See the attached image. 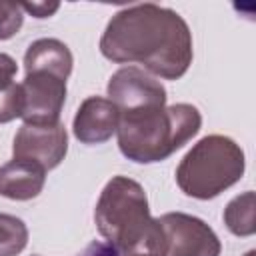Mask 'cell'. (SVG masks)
<instances>
[{
    "mask_svg": "<svg viewBox=\"0 0 256 256\" xmlns=\"http://www.w3.org/2000/svg\"><path fill=\"white\" fill-rule=\"evenodd\" d=\"M118 122L120 112L114 102L102 96H88L74 114L72 132L82 144H104L116 134Z\"/></svg>",
    "mask_w": 256,
    "mask_h": 256,
    "instance_id": "9c48e42d",
    "label": "cell"
},
{
    "mask_svg": "<svg viewBox=\"0 0 256 256\" xmlns=\"http://www.w3.org/2000/svg\"><path fill=\"white\" fill-rule=\"evenodd\" d=\"M18 72L16 60L0 52V124L12 122L22 114V92L14 80Z\"/></svg>",
    "mask_w": 256,
    "mask_h": 256,
    "instance_id": "8fae6325",
    "label": "cell"
},
{
    "mask_svg": "<svg viewBox=\"0 0 256 256\" xmlns=\"http://www.w3.org/2000/svg\"><path fill=\"white\" fill-rule=\"evenodd\" d=\"M106 92L108 100L116 104L120 114L166 106L168 98L164 84L138 66H122L116 70L108 80Z\"/></svg>",
    "mask_w": 256,
    "mask_h": 256,
    "instance_id": "52a82bcc",
    "label": "cell"
},
{
    "mask_svg": "<svg viewBox=\"0 0 256 256\" xmlns=\"http://www.w3.org/2000/svg\"><path fill=\"white\" fill-rule=\"evenodd\" d=\"M100 52L116 64H140L164 80L182 78L194 58L192 32L172 8L144 2L118 10L104 28Z\"/></svg>",
    "mask_w": 256,
    "mask_h": 256,
    "instance_id": "6da1fadb",
    "label": "cell"
},
{
    "mask_svg": "<svg viewBox=\"0 0 256 256\" xmlns=\"http://www.w3.org/2000/svg\"><path fill=\"white\" fill-rule=\"evenodd\" d=\"M32 256H40V254H32ZM76 256H120L110 244H106V242H100V240H94V242H90L80 254H76Z\"/></svg>",
    "mask_w": 256,
    "mask_h": 256,
    "instance_id": "2e32d148",
    "label": "cell"
},
{
    "mask_svg": "<svg viewBox=\"0 0 256 256\" xmlns=\"http://www.w3.org/2000/svg\"><path fill=\"white\" fill-rule=\"evenodd\" d=\"M246 168L244 150L232 138L208 134L200 138L176 168L178 188L198 200H212L234 186Z\"/></svg>",
    "mask_w": 256,
    "mask_h": 256,
    "instance_id": "5b68a950",
    "label": "cell"
},
{
    "mask_svg": "<svg viewBox=\"0 0 256 256\" xmlns=\"http://www.w3.org/2000/svg\"><path fill=\"white\" fill-rule=\"evenodd\" d=\"M128 256H158V254H154L150 250H142V252H134V254H128Z\"/></svg>",
    "mask_w": 256,
    "mask_h": 256,
    "instance_id": "e0dca14e",
    "label": "cell"
},
{
    "mask_svg": "<svg viewBox=\"0 0 256 256\" xmlns=\"http://www.w3.org/2000/svg\"><path fill=\"white\" fill-rule=\"evenodd\" d=\"M46 184V170L38 164L12 158L0 166V194L10 200H32Z\"/></svg>",
    "mask_w": 256,
    "mask_h": 256,
    "instance_id": "30bf717a",
    "label": "cell"
},
{
    "mask_svg": "<svg viewBox=\"0 0 256 256\" xmlns=\"http://www.w3.org/2000/svg\"><path fill=\"white\" fill-rule=\"evenodd\" d=\"M200 126L198 108L186 102L120 114L118 148L124 158L136 164L162 162L190 142Z\"/></svg>",
    "mask_w": 256,
    "mask_h": 256,
    "instance_id": "7a4b0ae2",
    "label": "cell"
},
{
    "mask_svg": "<svg viewBox=\"0 0 256 256\" xmlns=\"http://www.w3.org/2000/svg\"><path fill=\"white\" fill-rule=\"evenodd\" d=\"M72 52L58 38H38L24 54L22 114L24 124H56L66 102V80L72 74Z\"/></svg>",
    "mask_w": 256,
    "mask_h": 256,
    "instance_id": "277c9868",
    "label": "cell"
},
{
    "mask_svg": "<svg viewBox=\"0 0 256 256\" xmlns=\"http://www.w3.org/2000/svg\"><path fill=\"white\" fill-rule=\"evenodd\" d=\"M94 222L106 244L120 256L154 252L156 220L150 216L148 196L128 176H114L106 182L94 208Z\"/></svg>",
    "mask_w": 256,
    "mask_h": 256,
    "instance_id": "3957f363",
    "label": "cell"
},
{
    "mask_svg": "<svg viewBox=\"0 0 256 256\" xmlns=\"http://www.w3.org/2000/svg\"><path fill=\"white\" fill-rule=\"evenodd\" d=\"M244 256H256V252H254V250H248V252H246Z\"/></svg>",
    "mask_w": 256,
    "mask_h": 256,
    "instance_id": "ac0fdd59",
    "label": "cell"
},
{
    "mask_svg": "<svg viewBox=\"0 0 256 256\" xmlns=\"http://www.w3.org/2000/svg\"><path fill=\"white\" fill-rule=\"evenodd\" d=\"M28 244V228L18 216L0 212V256H18Z\"/></svg>",
    "mask_w": 256,
    "mask_h": 256,
    "instance_id": "4fadbf2b",
    "label": "cell"
},
{
    "mask_svg": "<svg viewBox=\"0 0 256 256\" xmlns=\"http://www.w3.org/2000/svg\"><path fill=\"white\" fill-rule=\"evenodd\" d=\"M156 220L154 254L158 256H220L216 232L200 218L186 212H166Z\"/></svg>",
    "mask_w": 256,
    "mask_h": 256,
    "instance_id": "8992f818",
    "label": "cell"
},
{
    "mask_svg": "<svg viewBox=\"0 0 256 256\" xmlns=\"http://www.w3.org/2000/svg\"><path fill=\"white\" fill-rule=\"evenodd\" d=\"M68 152V134L62 122L22 124L14 136L12 158L38 164L46 172L56 168Z\"/></svg>",
    "mask_w": 256,
    "mask_h": 256,
    "instance_id": "ba28073f",
    "label": "cell"
},
{
    "mask_svg": "<svg viewBox=\"0 0 256 256\" xmlns=\"http://www.w3.org/2000/svg\"><path fill=\"white\" fill-rule=\"evenodd\" d=\"M24 10L18 2H0V40H8L22 28Z\"/></svg>",
    "mask_w": 256,
    "mask_h": 256,
    "instance_id": "5bb4252c",
    "label": "cell"
},
{
    "mask_svg": "<svg viewBox=\"0 0 256 256\" xmlns=\"http://www.w3.org/2000/svg\"><path fill=\"white\" fill-rule=\"evenodd\" d=\"M224 224L234 236H252L256 232L254 224V192L246 190L238 196H234L226 208H224Z\"/></svg>",
    "mask_w": 256,
    "mask_h": 256,
    "instance_id": "7c38bea8",
    "label": "cell"
},
{
    "mask_svg": "<svg viewBox=\"0 0 256 256\" xmlns=\"http://www.w3.org/2000/svg\"><path fill=\"white\" fill-rule=\"evenodd\" d=\"M20 6H22L24 12H30L36 18H48V16H52L60 8L58 2H54V4H48V2H32V4H28V2H24Z\"/></svg>",
    "mask_w": 256,
    "mask_h": 256,
    "instance_id": "9a60e30c",
    "label": "cell"
}]
</instances>
